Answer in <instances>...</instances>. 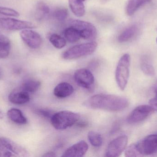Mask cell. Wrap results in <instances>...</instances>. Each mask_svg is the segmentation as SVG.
Masks as SVG:
<instances>
[{"label": "cell", "mask_w": 157, "mask_h": 157, "mask_svg": "<svg viewBox=\"0 0 157 157\" xmlns=\"http://www.w3.org/2000/svg\"><path fill=\"white\" fill-rule=\"evenodd\" d=\"M53 16L57 20L63 21L68 16V11L65 8H58L54 11Z\"/></svg>", "instance_id": "cell-28"}, {"label": "cell", "mask_w": 157, "mask_h": 157, "mask_svg": "<svg viewBox=\"0 0 157 157\" xmlns=\"http://www.w3.org/2000/svg\"><path fill=\"white\" fill-rule=\"evenodd\" d=\"M7 116L13 122L19 124H25L27 123V120L23 115L22 112L17 108L10 109L7 112Z\"/></svg>", "instance_id": "cell-17"}, {"label": "cell", "mask_w": 157, "mask_h": 157, "mask_svg": "<svg viewBox=\"0 0 157 157\" xmlns=\"http://www.w3.org/2000/svg\"><path fill=\"white\" fill-rule=\"evenodd\" d=\"M8 100L13 104L23 105L29 101L30 97L29 93L20 88L19 90H15L10 93Z\"/></svg>", "instance_id": "cell-14"}, {"label": "cell", "mask_w": 157, "mask_h": 157, "mask_svg": "<svg viewBox=\"0 0 157 157\" xmlns=\"http://www.w3.org/2000/svg\"><path fill=\"white\" fill-rule=\"evenodd\" d=\"M39 113L44 117H46V118H49L50 117L51 119L52 115H53V114L52 115V113H51L50 112L46 110H40L39 111Z\"/></svg>", "instance_id": "cell-32"}, {"label": "cell", "mask_w": 157, "mask_h": 157, "mask_svg": "<svg viewBox=\"0 0 157 157\" xmlns=\"http://www.w3.org/2000/svg\"><path fill=\"white\" fill-rule=\"evenodd\" d=\"M56 156L55 153L52 152H49L46 154H44L43 155V157H53Z\"/></svg>", "instance_id": "cell-33"}, {"label": "cell", "mask_w": 157, "mask_h": 157, "mask_svg": "<svg viewBox=\"0 0 157 157\" xmlns=\"http://www.w3.org/2000/svg\"><path fill=\"white\" fill-rule=\"evenodd\" d=\"M74 91L73 87L67 82L60 83L55 87L53 93L59 98H65L71 96Z\"/></svg>", "instance_id": "cell-15"}, {"label": "cell", "mask_w": 157, "mask_h": 157, "mask_svg": "<svg viewBox=\"0 0 157 157\" xmlns=\"http://www.w3.org/2000/svg\"><path fill=\"white\" fill-rule=\"evenodd\" d=\"M63 34L66 40L71 43L77 42L81 38L78 29L71 26L65 29Z\"/></svg>", "instance_id": "cell-21"}, {"label": "cell", "mask_w": 157, "mask_h": 157, "mask_svg": "<svg viewBox=\"0 0 157 157\" xmlns=\"http://www.w3.org/2000/svg\"><path fill=\"white\" fill-rule=\"evenodd\" d=\"M151 0H129L126 7L127 15L132 16L143 6Z\"/></svg>", "instance_id": "cell-19"}, {"label": "cell", "mask_w": 157, "mask_h": 157, "mask_svg": "<svg viewBox=\"0 0 157 157\" xmlns=\"http://www.w3.org/2000/svg\"><path fill=\"white\" fill-rule=\"evenodd\" d=\"M1 76H2V73H1V72H0V77H1Z\"/></svg>", "instance_id": "cell-35"}, {"label": "cell", "mask_w": 157, "mask_h": 157, "mask_svg": "<svg viewBox=\"0 0 157 157\" xmlns=\"http://www.w3.org/2000/svg\"><path fill=\"white\" fill-rule=\"evenodd\" d=\"M141 68L143 72L147 75H155V70L154 66L147 56H144L141 60Z\"/></svg>", "instance_id": "cell-22"}, {"label": "cell", "mask_w": 157, "mask_h": 157, "mask_svg": "<svg viewBox=\"0 0 157 157\" xmlns=\"http://www.w3.org/2000/svg\"><path fill=\"white\" fill-rule=\"evenodd\" d=\"M128 143V137L125 135H121L110 143L106 150V156L116 157L121 155L125 150Z\"/></svg>", "instance_id": "cell-9"}, {"label": "cell", "mask_w": 157, "mask_h": 157, "mask_svg": "<svg viewBox=\"0 0 157 157\" xmlns=\"http://www.w3.org/2000/svg\"><path fill=\"white\" fill-rule=\"evenodd\" d=\"M130 65V55L128 53H125L121 57L116 67L115 72L116 82L118 86L122 90L125 89L128 83Z\"/></svg>", "instance_id": "cell-3"}, {"label": "cell", "mask_w": 157, "mask_h": 157, "mask_svg": "<svg viewBox=\"0 0 157 157\" xmlns=\"http://www.w3.org/2000/svg\"><path fill=\"white\" fill-rule=\"evenodd\" d=\"M41 83L40 81L36 80H28L20 87V89L28 92V93H34L38 90L40 87Z\"/></svg>", "instance_id": "cell-23"}, {"label": "cell", "mask_w": 157, "mask_h": 157, "mask_svg": "<svg viewBox=\"0 0 157 157\" xmlns=\"http://www.w3.org/2000/svg\"><path fill=\"white\" fill-rule=\"evenodd\" d=\"M156 41H157V39H156Z\"/></svg>", "instance_id": "cell-36"}, {"label": "cell", "mask_w": 157, "mask_h": 157, "mask_svg": "<svg viewBox=\"0 0 157 157\" xmlns=\"http://www.w3.org/2000/svg\"><path fill=\"white\" fill-rule=\"evenodd\" d=\"M157 87H156V88H157Z\"/></svg>", "instance_id": "cell-37"}, {"label": "cell", "mask_w": 157, "mask_h": 157, "mask_svg": "<svg viewBox=\"0 0 157 157\" xmlns=\"http://www.w3.org/2000/svg\"><path fill=\"white\" fill-rule=\"evenodd\" d=\"M98 44L95 41L75 45L64 51L62 57L65 60H74L90 55L97 49Z\"/></svg>", "instance_id": "cell-4"}, {"label": "cell", "mask_w": 157, "mask_h": 157, "mask_svg": "<svg viewBox=\"0 0 157 157\" xmlns=\"http://www.w3.org/2000/svg\"><path fill=\"white\" fill-rule=\"evenodd\" d=\"M4 118V115L3 112L0 110V119H2Z\"/></svg>", "instance_id": "cell-34"}, {"label": "cell", "mask_w": 157, "mask_h": 157, "mask_svg": "<svg viewBox=\"0 0 157 157\" xmlns=\"http://www.w3.org/2000/svg\"><path fill=\"white\" fill-rule=\"evenodd\" d=\"M69 23L70 26L78 29L80 37L82 38L89 40L96 38L97 35V29L91 23L76 19H71Z\"/></svg>", "instance_id": "cell-5"}, {"label": "cell", "mask_w": 157, "mask_h": 157, "mask_svg": "<svg viewBox=\"0 0 157 157\" xmlns=\"http://www.w3.org/2000/svg\"><path fill=\"white\" fill-rule=\"evenodd\" d=\"M50 12L49 7L45 3L40 2L38 4L36 10V16L39 20L47 17Z\"/></svg>", "instance_id": "cell-25"}, {"label": "cell", "mask_w": 157, "mask_h": 157, "mask_svg": "<svg viewBox=\"0 0 157 157\" xmlns=\"http://www.w3.org/2000/svg\"><path fill=\"white\" fill-rule=\"evenodd\" d=\"M136 145L143 156L157 154V134L148 135Z\"/></svg>", "instance_id": "cell-6"}, {"label": "cell", "mask_w": 157, "mask_h": 157, "mask_svg": "<svg viewBox=\"0 0 157 157\" xmlns=\"http://www.w3.org/2000/svg\"><path fill=\"white\" fill-rule=\"evenodd\" d=\"M155 111L150 105L138 106L132 112L127 119V122L130 124L139 123L144 120Z\"/></svg>", "instance_id": "cell-8"}, {"label": "cell", "mask_w": 157, "mask_h": 157, "mask_svg": "<svg viewBox=\"0 0 157 157\" xmlns=\"http://www.w3.org/2000/svg\"><path fill=\"white\" fill-rule=\"evenodd\" d=\"M88 149V145L85 141H81L75 144L68 148L63 153L62 157H83L86 153Z\"/></svg>", "instance_id": "cell-12"}, {"label": "cell", "mask_w": 157, "mask_h": 157, "mask_svg": "<svg viewBox=\"0 0 157 157\" xmlns=\"http://www.w3.org/2000/svg\"><path fill=\"white\" fill-rule=\"evenodd\" d=\"M88 138L91 145L95 147H99L102 145V136L97 132L90 131L88 134Z\"/></svg>", "instance_id": "cell-24"}, {"label": "cell", "mask_w": 157, "mask_h": 157, "mask_svg": "<svg viewBox=\"0 0 157 157\" xmlns=\"http://www.w3.org/2000/svg\"><path fill=\"white\" fill-rule=\"evenodd\" d=\"M124 155L125 157H128L143 156L138 151L136 144L131 145L125 148Z\"/></svg>", "instance_id": "cell-27"}, {"label": "cell", "mask_w": 157, "mask_h": 157, "mask_svg": "<svg viewBox=\"0 0 157 157\" xmlns=\"http://www.w3.org/2000/svg\"><path fill=\"white\" fill-rule=\"evenodd\" d=\"M49 39L52 45L58 49H62L66 44V39L57 34L51 35Z\"/></svg>", "instance_id": "cell-26"}, {"label": "cell", "mask_w": 157, "mask_h": 157, "mask_svg": "<svg viewBox=\"0 0 157 157\" xmlns=\"http://www.w3.org/2000/svg\"><path fill=\"white\" fill-rule=\"evenodd\" d=\"M0 143L14 155L19 156L26 157L29 156L28 152L24 147L9 138L1 137L0 138Z\"/></svg>", "instance_id": "cell-13"}, {"label": "cell", "mask_w": 157, "mask_h": 157, "mask_svg": "<svg viewBox=\"0 0 157 157\" xmlns=\"http://www.w3.org/2000/svg\"><path fill=\"white\" fill-rule=\"evenodd\" d=\"M0 14L13 17H18L19 15V13L16 10L3 6H0Z\"/></svg>", "instance_id": "cell-29"}, {"label": "cell", "mask_w": 157, "mask_h": 157, "mask_svg": "<svg viewBox=\"0 0 157 157\" xmlns=\"http://www.w3.org/2000/svg\"><path fill=\"white\" fill-rule=\"evenodd\" d=\"M86 0H69L70 8L76 16L81 17L85 14L84 2Z\"/></svg>", "instance_id": "cell-18"}, {"label": "cell", "mask_w": 157, "mask_h": 157, "mask_svg": "<svg viewBox=\"0 0 157 157\" xmlns=\"http://www.w3.org/2000/svg\"><path fill=\"white\" fill-rule=\"evenodd\" d=\"M79 114L69 111H62L52 115L51 120L52 126L58 130H63L71 127L79 119Z\"/></svg>", "instance_id": "cell-2"}, {"label": "cell", "mask_w": 157, "mask_h": 157, "mask_svg": "<svg viewBox=\"0 0 157 157\" xmlns=\"http://www.w3.org/2000/svg\"><path fill=\"white\" fill-rule=\"evenodd\" d=\"M0 27L9 30H22L35 28V25L31 22L18 20L10 18H0Z\"/></svg>", "instance_id": "cell-7"}, {"label": "cell", "mask_w": 157, "mask_h": 157, "mask_svg": "<svg viewBox=\"0 0 157 157\" xmlns=\"http://www.w3.org/2000/svg\"><path fill=\"white\" fill-rule=\"evenodd\" d=\"M149 104L154 108L155 110H157V87L156 88L155 96V97L150 100L149 101Z\"/></svg>", "instance_id": "cell-31"}, {"label": "cell", "mask_w": 157, "mask_h": 157, "mask_svg": "<svg viewBox=\"0 0 157 157\" xmlns=\"http://www.w3.org/2000/svg\"><path fill=\"white\" fill-rule=\"evenodd\" d=\"M139 31L138 26L133 24L129 26L124 30L118 37V41L121 43L127 42L136 36Z\"/></svg>", "instance_id": "cell-16"}, {"label": "cell", "mask_w": 157, "mask_h": 157, "mask_svg": "<svg viewBox=\"0 0 157 157\" xmlns=\"http://www.w3.org/2000/svg\"><path fill=\"white\" fill-rule=\"evenodd\" d=\"M11 49V42L9 39L2 34H0V59L8 57Z\"/></svg>", "instance_id": "cell-20"}, {"label": "cell", "mask_w": 157, "mask_h": 157, "mask_svg": "<svg viewBox=\"0 0 157 157\" xmlns=\"http://www.w3.org/2000/svg\"><path fill=\"white\" fill-rule=\"evenodd\" d=\"M15 155L6 149L0 143V157H14Z\"/></svg>", "instance_id": "cell-30"}, {"label": "cell", "mask_w": 157, "mask_h": 157, "mask_svg": "<svg viewBox=\"0 0 157 157\" xmlns=\"http://www.w3.org/2000/svg\"><path fill=\"white\" fill-rule=\"evenodd\" d=\"M20 36L23 41L32 49H38L42 43V38L39 34L31 29H24L20 33Z\"/></svg>", "instance_id": "cell-11"}, {"label": "cell", "mask_w": 157, "mask_h": 157, "mask_svg": "<svg viewBox=\"0 0 157 157\" xmlns=\"http://www.w3.org/2000/svg\"><path fill=\"white\" fill-rule=\"evenodd\" d=\"M83 105L87 108L94 109L119 112L125 109L128 107L129 101L124 97L101 94L89 98Z\"/></svg>", "instance_id": "cell-1"}, {"label": "cell", "mask_w": 157, "mask_h": 157, "mask_svg": "<svg viewBox=\"0 0 157 157\" xmlns=\"http://www.w3.org/2000/svg\"><path fill=\"white\" fill-rule=\"evenodd\" d=\"M74 79L77 84L86 89H90L95 82L94 76L90 70L85 68L78 69L74 74Z\"/></svg>", "instance_id": "cell-10"}]
</instances>
